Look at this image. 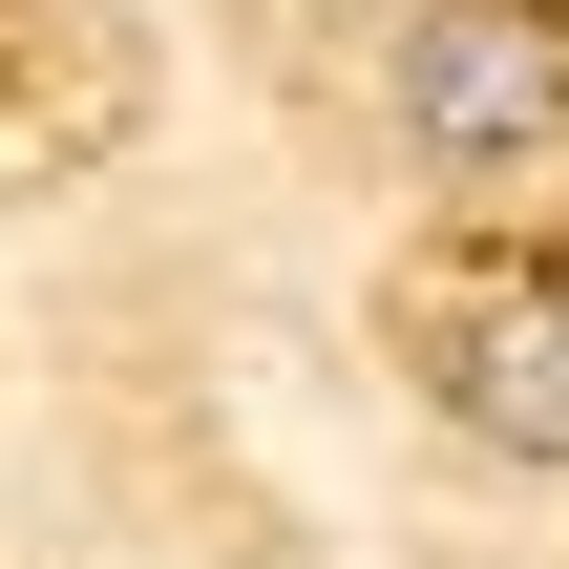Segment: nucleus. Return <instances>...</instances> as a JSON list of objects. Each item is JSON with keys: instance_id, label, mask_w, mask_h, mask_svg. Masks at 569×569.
Here are the masks:
<instances>
[{"instance_id": "obj_1", "label": "nucleus", "mask_w": 569, "mask_h": 569, "mask_svg": "<svg viewBox=\"0 0 569 569\" xmlns=\"http://www.w3.org/2000/svg\"><path fill=\"white\" fill-rule=\"evenodd\" d=\"M401 127H422V169H465V190L549 169V148H569V42H549V0H422Z\"/></svg>"}, {"instance_id": "obj_2", "label": "nucleus", "mask_w": 569, "mask_h": 569, "mask_svg": "<svg viewBox=\"0 0 569 569\" xmlns=\"http://www.w3.org/2000/svg\"><path fill=\"white\" fill-rule=\"evenodd\" d=\"M443 401H465V443L569 465V274H507V296L443 317Z\"/></svg>"}]
</instances>
